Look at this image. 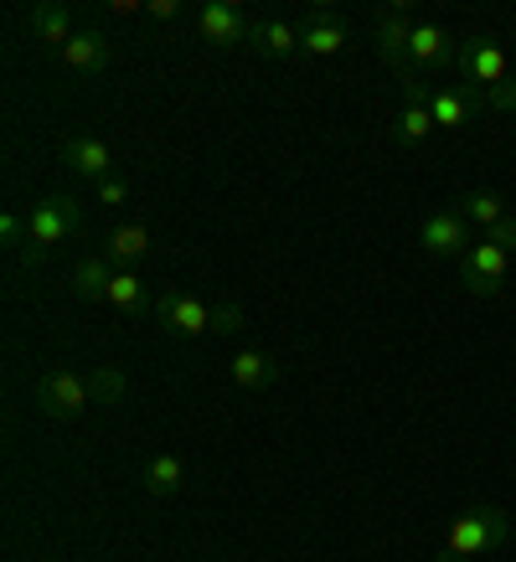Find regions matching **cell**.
<instances>
[{
    "label": "cell",
    "instance_id": "obj_1",
    "mask_svg": "<svg viewBox=\"0 0 516 562\" xmlns=\"http://www.w3.org/2000/svg\"><path fill=\"white\" fill-rule=\"evenodd\" d=\"M455 68H460V83L475 93V99L491 109V114H516V72L506 63L496 36L470 32L455 52Z\"/></svg>",
    "mask_w": 516,
    "mask_h": 562
},
{
    "label": "cell",
    "instance_id": "obj_2",
    "mask_svg": "<svg viewBox=\"0 0 516 562\" xmlns=\"http://www.w3.org/2000/svg\"><path fill=\"white\" fill-rule=\"evenodd\" d=\"M506 531H512V516L501 512V506L475 501V506H464V512L449 521L445 547H439V558L434 562H475L481 552H491V547L506 542Z\"/></svg>",
    "mask_w": 516,
    "mask_h": 562
},
{
    "label": "cell",
    "instance_id": "obj_3",
    "mask_svg": "<svg viewBox=\"0 0 516 562\" xmlns=\"http://www.w3.org/2000/svg\"><path fill=\"white\" fill-rule=\"evenodd\" d=\"M78 227H83V206L72 202L68 191H47L32 212V238L21 248V269H42L52 258V248L63 238H72Z\"/></svg>",
    "mask_w": 516,
    "mask_h": 562
},
{
    "label": "cell",
    "instance_id": "obj_4",
    "mask_svg": "<svg viewBox=\"0 0 516 562\" xmlns=\"http://www.w3.org/2000/svg\"><path fill=\"white\" fill-rule=\"evenodd\" d=\"M408 36H413V5L393 0V5H382L378 21H372V42H378L382 63L393 72L397 83H413L418 72H413V57H408Z\"/></svg>",
    "mask_w": 516,
    "mask_h": 562
},
{
    "label": "cell",
    "instance_id": "obj_5",
    "mask_svg": "<svg viewBox=\"0 0 516 562\" xmlns=\"http://www.w3.org/2000/svg\"><path fill=\"white\" fill-rule=\"evenodd\" d=\"M36 408L47 413V418H57V424H68V418H78V413L93 403L88 397V376L68 372V367H52V372H42V382H36Z\"/></svg>",
    "mask_w": 516,
    "mask_h": 562
},
{
    "label": "cell",
    "instance_id": "obj_6",
    "mask_svg": "<svg viewBox=\"0 0 516 562\" xmlns=\"http://www.w3.org/2000/svg\"><path fill=\"white\" fill-rule=\"evenodd\" d=\"M506 273H512V254H506V248H496V243H485V238H475L470 248H464V258H460V284L470 294H481V300L501 294Z\"/></svg>",
    "mask_w": 516,
    "mask_h": 562
},
{
    "label": "cell",
    "instance_id": "obj_7",
    "mask_svg": "<svg viewBox=\"0 0 516 562\" xmlns=\"http://www.w3.org/2000/svg\"><path fill=\"white\" fill-rule=\"evenodd\" d=\"M470 222H464L460 206H439V212H429V217L418 222V248L429 258H464V248H470Z\"/></svg>",
    "mask_w": 516,
    "mask_h": 562
},
{
    "label": "cell",
    "instance_id": "obj_8",
    "mask_svg": "<svg viewBox=\"0 0 516 562\" xmlns=\"http://www.w3.org/2000/svg\"><path fill=\"white\" fill-rule=\"evenodd\" d=\"M346 42H351V26H346V16L336 11V5H310L305 21H300V52L305 57H341Z\"/></svg>",
    "mask_w": 516,
    "mask_h": 562
},
{
    "label": "cell",
    "instance_id": "obj_9",
    "mask_svg": "<svg viewBox=\"0 0 516 562\" xmlns=\"http://www.w3.org/2000/svg\"><path fill=\"white\" fill-rule=\"evenodd\" d=\"M155 321L166 325L171 336H181V341H197V336L212 330V310L197 305L187 290H166V294H155Z\"/></svg>",
    "mask_w": 516,
    "mask_h": 562
},
{
    "label": "cell",
    "instance_id": "obj_10",
    "mask_svg": "<svg viewBox=\"0 0 516 562\" xmlns=\"http://www.w3.org/2000/svg\"><path fill=\"white\" fill-rule=\"evenodd\" d=\"M197 32L212 47H243L254 36V21L243 16V5H233V0H206L202 11H197Z\"/></svg>",
    "mask_w": 516,
    "mask_h": 562
},
{
    "label": "cell",
    "instance_id": "obj_11",
    "mask_svg": "<svg viewBox=\"0 0 516 562\" xmlns=\"http://www.w3.org/2000/svg\"><path fill=\"white\" fill-rule=\"evenodd\" d=\"M485 103L470 93V88H429V114H434V130H445V135H460V130H470L475 124V114H481Z\"/></svg>",
    "mask_w": 516,
    "mask_h": 562
},
{
    "label": "cell",
    "instance_id": "obj_12",
    "mask_svg": "<svg viewBox=\"0 0 516 562\" xmlns=\"http://www.w3.org/2000/svg\"><path fill=\"white\" fill-rule=\"evenodd\" d=\"M393 139L397 145H429L434 139V114H429V88L418 83H403V114L393 120Z\"/></svg>",
    "mask_w": 516,
    "mask_h": 562
},
{
    "label": "cell",
    "instance_id": "obj_13",
    "mask_svg": "<svg viewBox=\"0 0 516 562\" xmlns=\"http://www.w3.org/2000/svg\"><path fill=\"white\" fill-rule=\"evenodd\" d=\"M455 42H449L445 26H434V21H418L408 36V57H413V72H445L455 68Z\"/></svg>",
    "mask_w": 516,
    "mask_h": 562
},
{
    "label": "cell",
    "instance_id": "obj_14",
    "mask_svg": "<svg viewBox=\"0 0 516 562\" xmlns=\"http://www.w3.org/2000/svg\"><path fill=\"white\" fill-rule=\"evenodd\" d=\"M109 63H114V47H109V36H103L99 26H83V32L63 47V68L78 72V78H99Z\"/></svg>",
    "mask_w": 516,
    "mask_h": 562
},
{
    "label": "cell",
    "instance_id": "obj_15",
    "mask_svg": "<svg viewBox=\"0 0 516 562\" xmlns=\"http://www.w3.org/2000/svg\"><path fill=\"white\" fill-rule=\"evenodd\" d=\"M63 166H68L72 176H83V181H109L114 176V150L103 145V139H93V135H78V139H68L63 145Z\"/></svg>",
    "mask_w": 516,
    "mask_h": 562
},
{
    "label": "cell",
    "instance_id": "obj_16",
    "mask_svg": "<svg viewBox=\"0 0 516 562\" xmlns=\"http://www.w3.org/2000/svg\"><path fill=\"white\" fill-rule=\"evenodd\" d=\"M248 47L258 57H274V63H290V57H305L300 52V26L284 16H269V21H254V36H248Z\"/></svg>",
    "mask_w": 516,
    "mask_h": 562
},
{
    "label": "cell",
    "instance_id": "obj_17",
    "mask_svg": "<svg viewBox=\"0 0 516 562\" xmlns=\"http://www.w3.org/2000/svg\"><path fill=\"white\" fill-rule=\"evenodd\" d=\"M150 254V233L139 222H120L114 233H103V258L114 263V273H130L135 263H145Z\"/></svg>",
    "mask_w": 516,
    "mask_h": 562
},
{
    "label": "cell",
    "instance_id": "obj_18",
    "mask_svg": "<svg viewBox=\"0 0 516 562\" xmlns=\"http://www.w3.org/2000/svg\"><path fill=\"white\" fill-rule=\"evenodd\" d=\"M26 26H32V36L36 42H47V47H68L72 36V11L68 5H57V0H42V5H32V11H26Z\"/></svg>",
    "mask_w": 516,
    "mask_h": 562
},
{
    "label": "cell",
    "instance_id": "obj_19",
    "mask_svg": "<svg viewBox=\"0 0 516 562\" xmlns=\"http://www.w3.org/2000/svg\"><path fill=\"white\" fill-rule=\"evenodd\" d=\"M227 376H233L243 392L274 387V357H269V351H258V346H248V351H238V357L227 361Z\"/></svg>",
    "mask_w": 516,
    "mask_h": 562
},
{
    "label": "cell",
    "instance_id": "obj_20",
    "mask_svg": "<svg viewBox=\"0 0 516 562\" xmlns=\"http://www.w3.org/2000/svg\"><path fill=\"white\" fill-rule=\"evenodd\" d=\"M72 294L83 300V305H93V300H103L109 294V284H114V263L103 254H93V258H83V263H72Z\"/></svg>",
    "mask_w": 516,
    "mask_h": 562
},
{
    "label": "cell",
    "instance_id": "obj_21",
    "mask_svg": "<svg viewBox=\"0 0 516 562\" xmlns=\"http://www.w3.org/2000/svg\"><path fill=\"white\" fill-rule=\"evenodd\" d=\"M181 480H187V464L176 460V454H150L145 470H139V485L155 495V501H166V495L181 491Z\"/></svg>",
    "mask_w": 516,
    "mask_h": 562
},
{
    "label": "cell",
    "instance_id": "obj_22",
    "mask_svg": "<svg viewBox=\"0 0 516 562\" xmlns=\"http://www.w3.org/2000/svg\"><path fill=\"white\" fill-rule=\"evenodd\" d=\"M460 212H464V222H470L475 233H491L501 217H512V212H506V196H501V191H491V187H485V191H464Z\"/></svg>",
    "mask_w": 516,
    "mask_h": 562
},
{
    "label": "cell",
    "instance_id": "obj_23",
    "mask_svg": "<svg viewBox=\"0 0 516 562\" xmlns=\"http://www.w3.org/2000/svg\"><path fill=\"white\" fill-rule=\"evenodd\" d=\"M103 300H109L114 310H124V315H145V310H155V294L145 290L139 273H114V284H109Z\"/></svg>",
    "mask_w": 516,
    "mask_h": 562
},
{
    "label": "cell",
    "instance_id": "obj_24",
    "mask_svg": "<svg viewBox=\"0 0 516 562\" xmlns=\"http://www.w3.org/2000/svg\"><path fill=\"white\" fill-rule=\"evenodd\" d=\"M124 392H130V376L120 367H99V372H88V397L103 403V408H120Z\"/></svg>",
    "mask_w": 516,
    "mask_h": 562
},
{
    "label": "cell",
    "instance_id": "obj_25",
    "mask_svg": "<svg viewBox=\"0 0 516 562\" xmlns=\"http://www.w3.org/2000/svg\"><path fill=\"white\" fill-rule=\"evenodd\" d=\"M26 238H32V217H21V212H5V217H0V243H5L11 254H21V248H26Z\"/></svg>",
    "mask_w": 516,
    "mask_h": 562
},
{
    "label": "cell",
    "instance_id": "obj_26",
    "mask_svg": "<svg viewBox=\"0 0 516 562\" xmlns=\"http://www.w3.org/2000/svg\"><path fill=\"white\" fill-rule=\"evenodd\" d=\"M93 196H99V206H109V212H114V206L130 202V181H124V176H109V181H99V187H93Z\"/></svg>",
    "mask_w": 516,
    "mask_h": 562
},
{
    "label": "cell",
    "instance_id": "obj_27",
    "mask_svg": "<svg viewBox=\"0 0 516 562\" xmlns=\"http://www.w3.org/2000/svg\"><path fill=\"white\" fill-rule=\"evenodd\" d=\"M212 330H217V336H233V330H243V310L233 305V300L212 305Z\"/></svg>",
    "mask_w": 516,
    "mask_h": 562
},
{
    "label": "cell",
    "instance_id": "obj_28",
    "mask_svg": "<svg viewBox=\"0 0 516 562\" xmlns=\"http://www.w3.org/2000/svg\"><path fill=\"white\" fill-rule=\"evenodd\" d=\"M485 243H496V248H506V254H516V217H501L491 233H481Z\"/></svg>",
    "mask_w": 516,
    "mask_h": 562
},
{
    "label": "cell",
    "instance_id": "obj_29",
    "mask_svg": "<svg viewBox=\"0 0 516 562\" xmlns=\"http://www.w3.org/2000/svg\"><path fill=\"white\" fill-rule=\"evenodd\" d=\"M145 11H150L155 21H176V16H181V5H176V0H150Z\"/></svg>",
    "mask_w": 516,
    "mask_h": 562
}]
</instances>
